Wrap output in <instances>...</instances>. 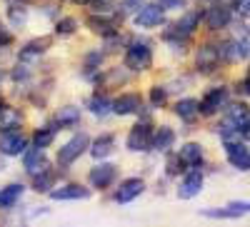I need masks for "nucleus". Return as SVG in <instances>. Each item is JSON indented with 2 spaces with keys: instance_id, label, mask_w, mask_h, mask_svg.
Returning <instances> with one entry per match:
<instances>
[{
  "instance_id": "obj_16",
  "label": "nucleus",
  "mask_w": 250,
  "mask_h": 227,
  "mask_svg": "<svg viewBox=\"0 0 250 227\" xmlns=\"http://www.w3.org/2000/svg\"><path fill=\"white\" fill-rule=\"evenodd\" d=\"M200 190H203V172H190V175L180 182L178 195H180L183 200H190V197L200 195Z\"/></svg>"
},
{
  "instance_id": "obj_30",
  "label": "nucleus",
  "mask_w": 250,
  "mask_h": 227,
  "mask_svg": "<svg viewBox=\"0 0 250 227\" xmlns=\"http://www.w3.org/2000/svg\"><path fill=\"white\" fill-rule=\"evenodd\" d=\"M53 180H55V175H53L50 170L38 172V175H35V190H38V192H45L48 188H53Z\"/></svg>"
},
{
  "instance_id": "obj_28",
  "label": "nucleus",
  "mask_w": 250,
  "mask_h": 227,
  "mask_svg": "<svg viewBox=\"0 0 250 227\" xmlns=\"http://www.w3.org/2000/svg\"><path fill=\"white\" fill-rule=\"evenodd\" d=\"M90 110H93L95 115H100V117H105V115L113 110V102H108V97H103V95H95V97L90 100Z\"/></svg>"
},
{
  "instance_id": "obj_37",
  "label": "nucleus",
  "mask_w": 250,
  "mask_h": 227,
  "mask_svg": "<svg viewBox=\"0 0 250 227\" xmlns=\"http://www.w3.org/2000/svg\"><path fill=\"white\" fill-rule=\"evenodd\" d=\"M180 165H183L180 155H178V157H170V162H168V175H175V172H180V170H183Z\"/></svg>"
},
{
  "instance_id": "obj_9",
  "label": "nucleus",
  "mask_w": 250,
  "mask_h": 227,
  "mask_svg": "<svg viewBox=\"0 0 250 227\" xmlns=\"http://www.w3.org/2000/svg\"><path fill=\"white\" fill-rule=\"evenodd\" d=\"M0 152L3 155H20L25 152V137L15 130H3L0 135Z\"/></svg>"
},
{
  "instance_id": "obj_11",
  "label": "nucleus",
  "mask_w": 250,
  "mask_h": 227,
  "mask_svg": "<svg viewBox=\"0 0 250 227\" xmlns=\"http://www.w3.org/2000/svg\"><path fill=\"white\" fill-rule=\"evenodd\" d=\"M225 100H228V90H225V88H213L210 93L200 100V113H203V115L218 113V110L225 105Z\"/></svg>"
},
{
  "instance_id": "obj_4",
  "label": "nucleus",
  "mask_w": 250,
  "mask_h": 227,
  "mask_svg": "<svg viewBox=\"0 0 250 227\" xmlns=\"http://www.w3.org/2000/svg\"><path fill=\"white\" fill-rule=\"evenodd\" d=\"M128 148L133 152H145L153 148V128L148 125V122H140V125H135L128 135Z\"/></svg>"
},
{
  "instance_id": "obj_12",
  "label": "nucleus",
  "mask_w": 250,
  "mask_h": 227,
  "mask_svg": "<svg viewBox=\"0 0 250 227\" xmlns=\"http://www.w3.org/2000/svg\"><path fill=\"white\" fill-rule=\"evenodd\" d=\"M143 190H145V182H143V180H138V177H130V180H125V182L120 185V188H118L115 200H118L120 205H125V202L135 200L138 195H143Z\"/></svg>"
},
{
  "instance_id": "obj_18",
  "label": "nucleus",
  "mask_w": 250,
  "mask_h": 227,
  "mask_svg": "<svg viewBox=\"0 0 250 227\" xmlns=\"http://www.w3.org/2000/svg\"><path fill=\"white\" fill-rule=\"evenodd\" d=\"M250 55V45L245 40H233V43L223 45V57L230 60V63H238V60H245Z\"/></svg>"
},
{
  "instance_id": "obj_24",
  "label": "nucleus",
  "mask_w": 250,
  "mask_h": 227,
  "mask_svg": "<svg viewBox=\"0 0 250 227\" xmlns=\"http://www.w3.org/2000/svg\"><path fill=\"white\" fill-rule=\"evenodd\" d=\"M23 197V185H8V188L0 190V208H13V205Z\"/></svg>"
},
{
  "instance_id": "obj_2",
  "label": "nucleus",
  "mask_w": 250,
  "mask_h": 227,
  "mask_svg": "<svg viewBox=\"0 0 250 227\" xmlns=\"http://www.w3.org/2000/svg\"><path fill=\"white\" fill-rule=\"evenodd\" d=\"M150 65H153V50L148 48V43H133L125 53V68L140 73V70H148Z\"/></svg>"
},
{
  "instance_id": "obj_23",
  "label": "nucleus",
  "mask_w": 250,
  "mask_h": 227,
  "mask_svg": "<svg viewBox=\"0 0 250 227\" xmlns=\"http://www.w3.org/2000/svg\"><path fill=\"white\" fill-rule=\"evenodd\" d=\"M113 145H115V137L113 135H100L95 142H93V148H90V155L103 160V157H108L113 152Z\"/></svg>"
},
{
  "instance_id": "obj_7",
  "label": "nucleus",
  "mask_w": 250,
  "mask_h": 227,
  "mask_svg": "<svg viewBox=\"0 0 250 227\" xmlns=\"http://www.w3.org/2000/svg\"><path fill=\"white\" fill-rule=\"evenodd\" d=\"M200 13L198 10H190V13H185L178 23L173 25V30L165 33V38H188V35H193V30L200 25Z\"/></svg>"
},
{
  "instance_id": "obj_14",
  "label": "nucleus",
  "mask_w": 250,
  "mask_h": 227,
  "mask_svg": "<svg viewBox=\"0 0 250 227\" xmlns=\"http://www.w3.org/2000/svg\"><path fill=\"white\" fill-rule=\"evenodd\" d=\"M140 105H143V100H140L138 93H125L113 102V113L115 115H133V113L140 110Z\"/></svg>"
},
{
  "instance_id": "obj_33",
  "label": "nucleus",
  "mask_w": 250,
  "mask_h": 227,
  "mask_svg": "<svg viewBox=\"0 0 250 227\" xmlns=\"http://www.w3.org/2000/svg\"><path fill=\"white\" fill-rule=\"evenodd\" d=\"M165 97H168V93H165V88H153L150 93V100H153V105H163Z\"/></svg>"
},
{
  "instance_id": "obj_8",
  "label": "nucleus",
  "mask_w": 250,
  "mask_h": 227,
  "mask_svg": "<svg viewBox=\"0 0 250 227\" xmlns=\"http://www.w3.org/2000/svg\"><path fill=\"white\" fill-rule=\"evenodd\" d=\"M163 8L160 5H143L138 13H135V25L138 28H158L163 25Z\"/></svg>"
},
{
  "instance_id": "obj_40",
  "label": "nucleus",
  "mask_w": 250,
  "mask_h": 227,
  "mask_svg": "<svg viewBox=\"0 0 250 227\" xmlns=\"http://www.w3.org/2000/svg\"><path fill=\"white\" fill-rule=\"evenodd\" d=\"M73 3H83V5H93V3H100V0H73Z\"/></svg>"
},
{
  "instance_id": "obj_10",
  "label": "nucleus",
  "mask_w": 250,
  "mask_h": 227,
  "mask_svg": "<svg viewBox=\"0 0 250 227\" xmlns=\"http://www.w3.org/2000/svg\"><path fill=\"white\" fill-rule=\"evenodd\" d=\"M88 180H90L93 188H108V185H113V180H115V165H108V162L95 165V168L90 170V175H88Z\"/></svg>"
},
{
  "instance_id": "obj_20",
  "label": "nucleus",
  "mask_w": 250,
  "mask_h": 227,
  "mask_svg": "<svg viewBox=\"0 0 250 227\" xmlns=\"http://www.w3.org/2000/svg\"><path fill=\"white\" fill-rule=\"evenodd\" d=\"M88 195H90V190L88 188H80V185H65V188L50 192L53 200H85Z\"/></svg>"
},
{
  "instance_id": "obj_38",
  "label": "nucleus",
  "mask_w": 250,
  "mask_h": 227,
  "mask_svg": "<svg viewBox=\"0 0 250 227\" xmlns=\"http://www.w3.org/2000/svg\"><path fill=\"white\" fill-rule=\"evenodd\" d=\"M140 8V0H123V13H130Z\"/></svg>"
},
{
  "instance_id": "obj_32",
  "label": "nucleus",
  "mask_w": 250,
  "mask_h": 227,
  "mask_svg": "<svg viewBox=\"0 0 250 227\" xmlns=\"http://www.w3.org/2000/svg\"><path fill=\"white\" fill-rule=\"evenodd\" d=\"M75 20L73 18H62V20H58V25H55V33L58 35H70V33H75Z\"/></svg>"
},
{
  "instance_id": "obj_25",
  "label": "nucleus",
  "mask_w": 250,
  "mask_h": 227,
  "mask_svg": "<svg viewBox=\"0 0 250 227\" xmlns=\"http://www.w3.org/2000/svg\"><path fill=\"white\" fill-rule=\"evenodd\" d=\"M173 142H175V132H173L168 125H163V128L153 135V148L160 150V152H165V150L173 145Z\"/></svg>"
},
{
  "instance_id": "obj_34",
  "label": "nucleus",
  "mask_w": 250,
  "mask_h": 227,
  "mask_svg": "<svg viewBox=\"0 0 250 227\" xmlns=\"http://www.w3.org/2000/svg\"><path fill=\"white\" fill-rule=\"evenodd\" d=\"M185 3L188 0H160V5L165 10H180V8H185Z\"/></svg>"
},
{
  "instance_id": "obj_21",
  "label": "nucleus",
  "mask_w": 250,
  "mask_h": 227,
  "mask_svg": "<svg viewBox=\"0 0 250 227\" xmlns=\"http://www.w3.org/2000/svg\"><path fill=\"white\" fill-rule=\"evenodd\" d=\"M20 122H23L20 110L0 105V128H3V130H15V128H20Z\"/></svg>"
},
{
  "instance_id": "obj_42",
  "label": "nucleus",
  "mask_w": 250,
  "mask_h": 227,
  "mask_svg": "<svg viewBox=\"0 0 250 227\" xmlns=\"http://www.w3.org/2000/svg\"><path fill=\"white\" fill-rule=\"evenodd\" d=\"M0 105H3V102H0Z\"/></svg>"
},
{
  "instance_id": "obj_27",
  "label": "nucleus",
  "mask_w": 250,
  "mask_h": 227,
  "mask_svg": "<svg viewBox=\"0 0 250 227\" xmlns=\"http://www.w3.org/2000/svg\"><path fill=\"white\" fill-rule=\"evenodd\" d=\"M78 120H80V110H78V108H73V105L60 108V110H58V122H60L62 128H73Z\"/></svg>"
},
{
  "instance_id": "obj_36",
  "label": "nucleus",
  "mask_w": 250,
  "mask_h": 227,
  "mask_svg": "<svg viewBox=\"0 0 250 227\" xmlns=\"http://www.w3.org/2000/svg\"><path fill=\"white\" fill-rule=\"evenodd\" d=\"M13 43V35H10V30L3 25V23H0V48H3V45H10Z\"/></svg>"
},
{
  "instance_id": "obj_39",
  "label": "nucleus",
  "mask_w": 250,
  "mask_h": 227,
  "mask_svg": "<svg viewBox=\"0 0 250 227\" xmlns=\"http://www.w3.org/2000/svg\"><path fill=\"white\" fill-rule=\"evenodd\" d=\"M240 93H243V95H250V77H248V80L243 82V85H240Z\"/></svg>"
},
{
  "instance_id": "obj_29",
  "label": "nucleus",
  "mask_w": 250,
  "mask_h": 227,
  "mask_svg": "<svg viewBox=\"0 0 250 227\" xmlns=\"http://www.w3.org/2000/svg\"><path fill=\"white\" fill-rule=\"evenodd\" d=\"M53 137H55V130H53V128H40V130L33 135V145H35V148H48L50 142H53Z\"/></svg>"
},
{
  "instance_id": "obj_15",
  "label": "nucleus",
  "mask_w": 250,
  "mask_h": 227,
  "mask_svg": "<svg viewBox=\"0 0 250 227\" xmlns=\"http://www.w3.org/2000/svg\"><path fill=\"white\" fill-rule=\"evenodd\" d=\"M205 23L210 30H220L230 23V8L228 5H213L210 10L205 13Z\"/></svg>"
},
{
  "instance_id": "obj_3",
  "label": "nucleus",
  "mask_w": 250,
  "mask_h": 227,
  "mask_svg": "<svg viewBox=\"0 0 250 227\" xmlns=\"http://www.w3.org/2000/svg\"><path fill=\"white\" fill-rule=\"evenodd\" d=\"M88 150V135L85 132H80V135H75L73 140H68L65 145L60 148V152H58V162L62 165V168H68V165H73L83 152Z\"/></svg>"
},
{
  "instance_id": "obj_1",
  "label": "nucleus",
  "mask_w": 250,
  "mask_h": 227,
  "mask_svg": "<svg viewBox=\"0 0 250 227\" xmlns=\"http://www.w3.org/2000/svg\"><path fill=\"white\" fill-rule=\"evenodd\" d=\"M250 122V110L248 105H230L223 117V137L225 140H233V137H240V130H245V125Z\"/></svg>"
},
{
  "instance_id": "obj_19",
  "label": "nucleus",
  "mask_w": 250,
  "mask_h": 227,
  "mask_svg": "<svg viewBox=\"0 0 250 227\" xmlns=\"http://www.w3.org/2000/svg\"><path fill=\"white\" fill-rule=\"evenodd\" d=\"M25 170H28L30 175H38V172L48 170V162H45L43 148H33V150L25 152Z\"/></svg>"
},
{
  "instance_id": "obj_13",
  "label": "nucleus",
  "mask_w": 250,
  "mask_h": 227,
  "mask_svg": "<svg viewBox=\"0 0 250 227\" xmlns=\"http://www.w3.org/2000/svg\"><path fill=\"white\" fill-rule=\"evenodd\" d=\"M48 45H50V38L30 40V43H28L23 50H20V63L30 65V63H35V60H40V55H43V53L48 50Z\"/></svg>"
},
{
  "instance_id": "obj_17",
  "label": "nucleus",
  "mask_w": 250,
  "mask_h": 227,
  "mask_svg": "<svg viewBox=\"0 0 250 227\" xmlns=\"http://www.w3.org/2000/svg\"><path fill=\"white\" fill-rule=\"evenodd\" d=\"M88 25H90L93 33H100V35L110 38L113 33H118V18H98V15H90L88 18Z\"/></svg>"
},
{
  "instance_id": "obj_26",
  "label": "nucleus",
  "mask_w": 250,
  "mask_h": 227,
  "mask_svg": "<svg viewBox=\"0 0 250 227\" xmlns=\"http://www.w3.org/2000/svg\"><path fill=\"white\" fill-rule=\"evenodd\" d=\"M200 113V102L198 100H180L178 105H175V115L183 117V120H195V115Z\"/></svg>"
},
{
  "instance_id": "obj_5",
  "label": "nucleus",
  "mask_w": 250,
  "mask_h": 227,
  "mask_svg": "<svg viewBox=\"0 0 250 227\" xmlns=\"http://www.w3.org/2000/svg\"><path fill=\"white\" fill-rule=\"evenodd\" d=\"M225 155H228V162H230L235 170H243V172L250 170V150L245 145L233 142V140H225Z\"/></svg>"
},
{
  "instance_id": "obj_35",
  "label": "nucleus",
  "mask_w": 250,
  "mask_h": 227,
  "mask_svg": "<svg viewBox=\"0 0 250 227\" xmlns=\"http://www.w3.org/2000/svg\"><path fill=\"white\" fill-rule=\"evenodd\" d=\"M233 5H235V10H238L240 15L250 18V0H233Z\"/></svg>"
},
{
  "instance_id": "obj_6",
  "label": "nucleus",
  "mask_w": 250,
  "mask_h": 227,
  "mask_svg": "<svg viewBox=\"0 0 250 227\" xmlns=\"http://www.w3.org/2000/svg\"><path fill=\"white\" fill-rule=\"evenodd\" d=\"M220 57H223V48H220V45H200L198 57H195L198 70H203V73H213V70L220 65Z\"/></svg>"
},
{
  "instance_id": "obj_31",
  "label": "nucleus",
  "mask_w": 250,
  "mask_h": 227,
  "mask_svg": "<svg viewBox=\"0 0 250 227\" xmlns=\"http://www.w3.org/2000/svg\"><path fill=\"white\" fill-rule=\"evenodd\" d=\"M8 13H10V20L15 25H23L25 20H28V10L23 8V5H18V3H13L10 8H8Z\"/></svg>"
},
{
  "instance_id": "obj_22",
  "label": "nucleus",
  "mask_w": 250,
  "mask_h": 227,
  "mask_svg": "<svg viewBox=\"0 0 250 227\" xmlns=\"http://www.w3.org/2000/svg\"><path fill=\"white\" fill-rule=\"evenodd\" d=\"M180 160H183V165L195 168V165H200V160H203V148L198 145V142H188V145L180 148Z\"/></svg>"
},
{
  "instance_id": "obj_41",
  "label": "nucleus",
  "mask_w": 250,
  "mask_h": 227,
  "mask_svg": "<svg viewBox=\"0 0 250 227\" xmlns=\"http://www.w3.org/2000/svg\"><path fill=\"white\" fill-rule=\"evenodd\" d=\"M0 80H3V70H0Z\"/></svg>"
}]
</instances>
